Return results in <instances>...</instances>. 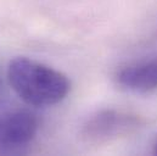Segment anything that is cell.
I'll use <instances>...</instances> for the list:
<instances>
[{
	"label": "cell",
	"instance_id": "cell-4",
	"mask_svg": "<svg viewBox=\"0 0 157 156\" xmlns=\"http://www.w3.org/2000/svg\"><path fill=\"white\" fill-rule=\"evenodd\" d=\"M139 123L138 118L117 111L106 110L91 117L84 128V134L93 140L109 139L135 127Z\"/></svg>",
	"mask_w": 157,
	"mask_h": 156
},
{
	"label": "cell",
	"instance_id": "cell-3",
	"mask_svg": "<svg viewBox=\"0 0 157 156\" xmlns=\"http://www.w3.org/2000/svg\"><path fill=\"white\" fill-rule=\"evenodd\" d=\"M117 82L123 88L145 94L157 89V55L140 60L119 70Z\"/></svg>",
	"mask_w": 157,
	"mask_h": 156
},
{
	"label": "cell",
	"instance_id": "cell-5",
	"mask_svg": "<svg viewBox=\"0 0 157 156\" xmlns=\"http://www.w3.org/2000/svg\"><path fill=\"white\" fill-rule=\"evenodd\" d=\"M152 153L157 155V138L155 139V142H154V145H152Z\"/></svg>",
	"mask_w": 157,
	"mask_h": 156
},
{
	"label": "cell",
	"instance_id": "cell-2",
	"mask_svg": "<svg viewBox=\"0 0 157 156\" xmlns=\"http://www.w3.org/2000/svg\"><path fill=\"white\" fill-rule=\"evenodd\" d=\"M38 118L27 110L0 114V153L10 154L27 146L38 132Z\"/></svg>",
	"mask_w": 157,
	"mask_h": 156
},
{
	"label": "cell",
	"instance_id": "cell-1",
	"mask_svg": "<svg viewBox=\"0 0 157 156\" xmlns=\"http://www.w3.org/2000/svg\"><path fill=\"white\" fill-rule=\"evenodd\" d=\"M7 79L13 92L26 104L36 107L56 105L71 90V82L66 75L25 56L10 61Z\"/></svg>",
	"mask_w": 157,
	"mask_h": 156
}]
</instances>
